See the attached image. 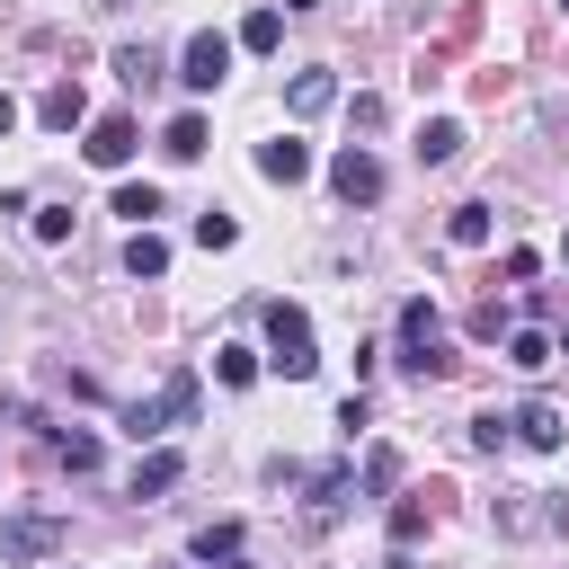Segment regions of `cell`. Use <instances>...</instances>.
<instances>
[{
	"label": "cell",
	"instance_id": "cell-1",
	"mask_svg": "<svg viewBox=\"0 0 569 569\" xmlns=\"http://www.w3.org/2000/svg\"><path fill=\"white\" fill-rule=\"evenodd\" d=\"M267 356H276V373H293V382H311V373H320L311 320H302L293 302H267Z\"/></svg>",
	"mask_w": 569,
	"mask_h": 569
},
{
	"label": "cell",
	"instance_id": "cell-2",
	"mask_svg": "<svg viewBox=\"0 0 569 569\" xmlns=\"http://www.w3.org/2000/svg\"><path fill=\"white\" fill-rule=\"evenodd\" d=\"M53 551H62V516H0V569L53 560Z\"/></svg>",
	"mask_w": 569,
	"mask_h": 569
},
{
	"label": "cell",
	"instance_id": "cell-3",
	"mask_svg": "<svg viewBox=\"0 0 569 569\" xmlns=\"http://www.w3.org/2000/svg\"><path fill=\"white\" fill-rule=\"evenodd\" d=\"M400 365H409L418 382H436V373H445V356H436V302H418V293L400 302Z\"/></svg>",
	"mask_w": 569,
	"mask_h": 569
},
{
	"label": "cell",
	"instance_id": "cell-4",
	"mask_svg": "<svg viewBox=\"0 0 569 569\" xmlns=\"http://www.w3.org/2000/svg\"><path fill=\"white\" fill-rule=\"evenodd\" d=\"M178 80H187V89H222V80H231V36H213V27H204V36H187Z\"/></svg>",
	"mask_w": 569,
	"mask_h": 569
},
{
	"label": "cell",
	"instance_id": "cell-5",
	"mask_svg": "<svg viewBox=\"0 0 569 569\" xmlns=\"http://www.w3.org/2000/svg\"><path fill=\"white\" fill-rule=\"evenodd\" d=\"M329 187H338L347 204H373V196H382V160H373L365 142H347V151L329 160Z\"/></svg>",
	"mask_w": 569,
	"mask_h": 569
},
{
	"label": "cell",
	"instance_id": "cell-6",
	"mask_svg": "<svg viewBox=\"0 0 569 569\" xmlns=\"http://www.w3.org/2000/svg\"><path fill=\"white\" fill-rule=\"evenodd\" d=\"M258 178H276V187H293V178H311V142H293V133H276V142H258Z\"/></svg>",
	"mask_w": 569,
	"mask_h": 569
},
{
	"label": "cell",
	"instance_id": "cell-7",
	"mask_svg": "<svg viewBox=\"0 0 569 569\" xmlns=\"http://www.w3.org/2000/svg\"><path fill=\"white\" fill-rule=\"evenodd\" d=\"M89 160H98V169H124V160H133V116H98V124H89Z\"/></svg>",
	"mask_w": 569,
	"mask_h": 569
},
{
	"label": "cell",
	"instance_id": "cell-8",
	"mask_svg": "<svg viewBox=\"0 0 569 569\" xmlns=\"http://www.w3.org/2000/svg\"><path fill=\"white\" fill-rule=\"evenodd\" d=\"M507 427H516V445H533V453H551V445H560V409H551V400L507 409Z\"/></svg>",
	"mask_w": 569,
	"mask_h": 569
},
{
	"label": "cell",
	"instance_id": "cell-9",
	"mask_svg": "<svg viewBox=\"0 0 569 569\" xmlns=\"http://www.w3.org/2000/svg\"><path fill=\"white\" fill-rule=\"evenodd\" d=\"M178 471H187V462H178V453L160 445V453H142V462H133V480H124V498H169V489H178Z\"/></svg>",
	"mask_w": 569,
	"mask_h": 569
},
{
	"label": "cell",
	"instance_id": "cell-10",
	"mask_svg": "<svg viewBox=\"0 0 569 569\" xmlns=\"http://www.w3.org/2000/svg\"><path fill=\"white\" fill-rule=\"evenodd\" d=\"M347 498H356V471H347V462H329V471L311 480V525H338V516H347Z\"/></svg>",
	"mask_w": 569,
	"mask_h": 569
},
{
	"label": "cell",
	"instance_id": "cell-11",
	"mask_svg": "<svg viewBox=\"0 0 569 569\" xmlns=\"http://www.w3.org/2000/svg\"><path fill=\"white\" fill-rule=\"evenodd\" d=\"M284 107H293V116H329V107H338V80H329V71H293Z\"/></svg>",
	"mask_w": 569,
	"mask_h": 569
},
{
	"label": "cell",
	"instance_id": "cell-12",
	"mask_svg": "<svg viewBox=\"0 0 569 569\" xmlns=\"http://www.w3.org/2000/svg\"><path fill=\"white\" fill-rule=\"evenodd\" d=\"M36 116H44V124H53V133H71V124H80V116H89V98H80V80H53V89H44V98H36Z\"/></svg>",
	"mask_w": 569,
	"mask_h": 569
},
{
	"label": "cell",
	"instance_id": "cell-13",
	"mask_svg": "<svg viewBox=\"0 0 569 569\" xmlns=\"http://www.w3.org/2000/svg\"><path fill=\"white\" fill-rule=\"evenodd\" d=\"M240 551H249L240 525H204V533H196V560H204V569H240Z\"/></svg>",
	"mask_w": 569,
	"mask_h": 569
},
{
	"label": "cell",
	"instance_id": "cell-14",
	"mask_svg": "<svg viewBox=\"0 0 569 569\" xmlns=\"http://www.w3.org/2000/svg\"><path fill=\"white\" fill-rule=\"evenodd\" d=\"M124 276H169V240H160L151 222H142L133 240H124Z\"/></svg>",
	"mask_w": 569,
	"mask_h": 569
},
{
	"label": "cell",
	"instance_id": "cell-15",
	"mask_svg": "<svg viewBox=\"0 0 569 569\" xmlns=\"http://www.w3.org/2000/svg\"><path fill=\"white\" fill-rule=\"evenodd\" d=\"M196 409H204L196 373H169V382H160V418H169V427H196Z\"/></svg>",
	"mask_w": 569,
	"mask_h": 569
},
{
	"label": "cell",
	"instance_id": "cell-16",
	"mask_svg": "<svg viewBox=\"0 0 569 569\" xmlns=\"http://www.w3.org/2000/svg\"><path fill=\"white\" fill-rule=\"evenodd\" d=\"M453 151H462V124H453V116H436V124H418V160H427V169H445Z\"/></svg>",
	"mask_w": 569,
	"mask_h": 569
},
{
	"label": "cell",
	"instance_id": "cell-17",
	"mask_svg": "<svg viewBox=\"0 0 569 569\" xmlns=\"http://www.w3.org/2000/svg\"><path fill=\"white\" fill-rule=\"evenodd\" d=\"M551 356H560V347H551L542 329H516V338H507V365H516V373H542Z\"/></svg>",
	"mask_w": 569,
	"mask_h": 569
},
{
	"label": "cell",
	"instance_id": "cell-18",
	"mask_svg": "<svg viewBox=\"0 0 569 569\" xmlns=\"http://www.w3.org/2000/svg\"><path fill=\"white\" fill-rule=\"evenodd\" d=\"M356 489H365V498L400 489V453H391V445H373V453H365V471H356Z\"/></svg>",
	"mask_w": 569,
	"mask_h": 569
},
{
	"label": "cell",
	"instance_id": "cell-19",
	"mask_svg": "<svg viewBox=\"0 0 569 569\" xmlns=\"http://www.w3.org/2000/svg\"><path fill=\"white\" fill-rule=\"evenodd\" d=\"M116 71H124V89H151L160 80V53L151 44H116Z\"/></svg>",
	"mask_w": 569,
	"mask_h": 569
},
{
	"label": "cell",
	"instance_id": "cell-20",
	"mask_svg": "<svg viewBox=\"0 0 569 569\" xmlns=\"http://www.w3.org/2000/svg\"><path fill=\"white\" fill-rule=\"evenodd\" d=\"M160 151H169V160H196V151H204V116H169Z\"/></svg>",
	"mask_w": 569,
	"mask_h": 569
},
{
	"label": "cell",
	"instance_id": "cell-21",
	"mask_svg": "<svg viewBox=\"0 0 569 569\" xmlns=\"http://www.w3.org/2000/svg\"><path fill=\"white\" fill-rule=\"evenodd\" d=\"M445 240H453V249H480V240H489V204H453Z\"/></svg>",
	"mask_w": 569,
	"mask_h": 569
},
{
	"label": "cell",
	"instance_id": "cell-22",
	"mask_svg": "<svg viewBox=\"0 0 569 569\" xmlns=\"http://www.w3.org/2000/svg\"><path fill=\"white\" fill-rule=\"evenodd\" d=\"M53 453H62V471H98V436H89V427H62Z\"/></svg>",
	"mask_w": 569,
	"mask_h": 569
},
{
	"label": "cell",
	"instance_id": "cell-23",
	"mask_svg": "<svg viewBox=\"0 0 569 569\" xmlns=\"http://www.w3.org/2000/svg\"><path fill=\"white\" fill-rule=\"evenodd\" d=\"M240 44H249V53H276V44H284V18H276V9H249Z\"/></svg>",
	"mask_w": 569,
	"mask_h": 569
},
{
	"label": "cell",
	"instance_id": "cell-24",
	"mask_svg": "<svg viewBox=\"0 0 569 569\" xmlns=\"http://www.w3.org/2000/svg\"><path fill=\"white\" fill-rule=\"evenodd\" d=\"M116 213H124V222H133V231H142V222H151V213H160V187H116Z\"/></svg>",
	"mask_w": 569,
	"mask_h": 569
},
{
	"label": "cell",
	"instance_id": "cell-25",
	"mask_svg": "<svg viewBox=\"0 0 569 569\" xmlns=\"http://www.w3.org/2000/svg\"><path fill=\"white\" fill-rule=\"evenodd\" d=\"M213 373H222L231 391H249V382H258V356H249V347H222V356H213Z\"/></svg>",
	"mask_w": 569,
	"mask_h": 569
},
{
	"label": "cell",
	"instance_id": "cell-26",
	"mask_svg": "<svg viewBox=\"0 0 569 569\" xmlns=\"http://www.w3.org/2000/svg\"><path fill=\"white\" fill-rule=\"evenodd\" d=\"M231 240H240L231 213H196V249H231Z\"/></svg>",
	"mask_w": 569,
	"mask_h": 569
},
{
	"label": "cell",
	"instance_id": "cell-27",
	"mask_svg": "<svg viewBox=\"0 0 569 569\" xmlns=\"http://www.w3.org/2000/svg\"><path fill=\"white\" fill-rule=\"evenodd\" d=\"M507 436H516V427H507L498 409H489V418H471V445H480V453H507Z\"/></svg>",
	"mask_w": 569,
	"mask_h": 569
},
{
	"label": "cell",
	"instance_id": "cell-28",
	"mask_svg": "<svg viewBox=\"0 0 569 569\" xmlns=\"http://www.w3.org/2000/svg\"><path fill=\"white\" fill-rule=\"evenodd\" d=\"M71 231V204H36V240H62Z\"/></svg>",
	"mask_w": 569,
	"mask_h": 569
},
{
	"label": "cell",
	"instance_id": "cell-29",
	"mask_svg": "<svg viewBox=\"0 0 569 569\" xmlns=\"http://www.w3.org/2000/svg\"><path fill=\"white\" fill-rule=\"evenodd\" d=\"M0 133H18V98L9 89H0Z\"/></svg>",
	"mask_w": 569,
	"mask_h": 569
},
{
	"label": "cell",
	"instance_id": "cell-30",
	"mask_svg": "<svg viewBox=\"0 0 569 569\" xmlns=\"http://www.w3.org/2000/svg\"><path fill=\"white\" fill-rule=\"evenodd\" d=\"M560 258H569V240H560Z\"/></svg>",
	"mask_w": 569,
	"mask_h": 569
},
{
	"label": "cell",
	"instance_id": "cell-31",
	"mask_svg": "<svg viewBox=\"0 0 569 569\" xmlns=\"http://www.w3.org/2000/svg\"><path fill=\"white\" fill-rule=\"evenodd\" d=\"M560 9H569V0H560Z\"/></svg>",
	"mask_w": 569,
	"mask_h": 569
}]
</instances>
